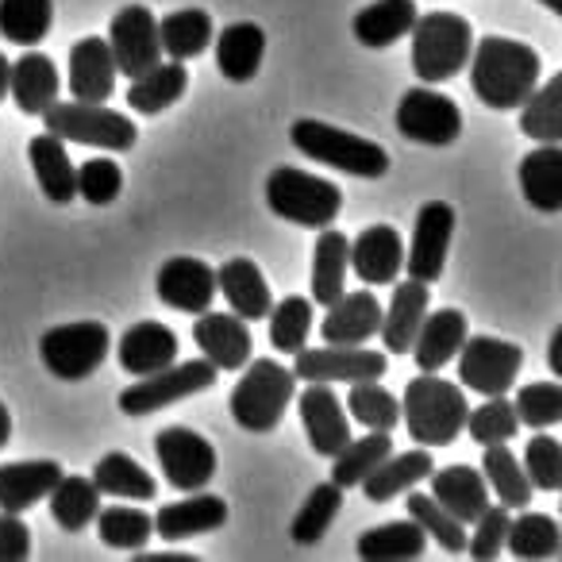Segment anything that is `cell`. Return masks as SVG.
<instances>
[{"instance_id": "obj_30", "label": "cell", "mask_w": 562, "mask_h": 562, "mask_svg": "<svg viewBox=\"0 0 562 562\" xmlns=\"http://www.w3.org/2000/svg\"><path fill=\"white\" fill-rule=\"evenodd\" d=\"M428 477H431V497H436L454 520L470 524L485 505H490V485H485L482 470L467 467V462L431 470Z\"/></svg>"}, {"instance_id": "obj_56", "label": "cell", "mask_w": 562, "mask_h": 562, "mask_svg": "<svg viewBox=\"0 0 562 562\" xmlns=\"http://www.w3.org/2000/svg\"><path fill=\"white\" fill-rule=\"evenodd\" d=\"M32 554V528L20 520V513L0 508V562H24Z\"/></svg>"}, {"instance_id": "obj_6", "label": "cell", "mask_w": 562, "mask_h": 562, "mask_svg": "<svg viewBox=\"0 0 562 562\" xmlns=\"http://www.w3.org/2000/svg\"><path fill=\"white\" fill-rule=\"evenodd\" d=\"M266 204L273 216L316 232V227L336 224V216L344 212V189L297 166H273L266 178Z\"/></svg>"}, {"instance_id": "obj_26", "label": "cell", "mask_w": 562, "mask_h": 562, "mask_svg": "<svg viewBox=\"0 0 562 562\" xmlns=\"http://www.w3.org/2000/svg\"><path fill=\"white\" fill-rule=\"evenodd\" d=\"M428 305H431V293L424 281H416V278L401 281L397 290H393L390 308H382V328H378L385 351L408 355L416 331H420V321L428 316Z\"/></svg>"}, {"instance_id": "obj_58", "label": "cell", "mask_w": 562, "mask_h": 562, "mask_svg": "<svg viewBox=\"0 0 562 562\" xmlns=\"http://www.w3.org/2000/svg\"><path fill=\"white\" fill-rule=\"evenodd\" d=\"M12 439V416H9V408H4V401H0V447L9 443Z\"/></svg>"}, {"instance_id": "obj_42", "label": "cell", "mask_w": 562, "mask_h": 562, "mask_svg": "<svg viewBox=\"0 0 562 562\" xmlns=\"http://www.w3.org/2000/svg\"><path fill=\"white\" fill-rule=\"evenodd\" d=\"M482 477L485 485H490V493H497V505L505 508H524L531 505V482L528 474H524L520 459H516L513 451H508L505 443H490L482 454Z\"/></svg>"}, {"instance_id": "obj_10", "label": "cell", "mask_w": 562, "mask_h": 562, "mask_svg": "<svg viewBox=\"0 0 562 562\" xmlns=\"http://www.w3.org/2000/svg\"><path fill=\"white\" fill-rule=\"evenodd\" d=\"M524 351L508 339L497 336H467L459 347V385L482 393V397H501L513 390L520 378Z\"/></svg>"}, {"instance_id": "obj_52", "label": "cell", "mask_w": 562, "mask_h": 562, "mask_svg": "<svg viewBox=\"0 0 562 562\" xmlns=\"http://www.w3.org/2000/svg\"><path fill=\"white\" fill-rule=\"evenodd\" d=\"M516 420L528 424L531 431H547L562 420V385L559 382H528L520 385L513 401Z\"/></svg>"}, {"instance_id": "obj_15", "label": "cell", "mask_w": 562, "mask_h": 562, "mask_svg": "<svg viewBox=\"0 0 562 562\" xmlns=\"http://www.w3.org/2000/svg\"><path fill=\"white\" fill-rule=\"evenodd\" d=\"M451 235H454V209L447 201H428L420 204L416 212V224H413V239H408V278L431 281L443 278L447 270V250H451Z\"/></svg>"}, {"instance_id": "obj_37", "label": "cell", "mask_w": 562, "mask_h": 562, "mask_svg": "<svg viewBox=\"0 0 562 562\" xmlns=\"http://www.w3.org/2000/svg\"><path fill=\"white\" fill-rule=\"evenodd\" d=\"M212 35H216V27L204 9H178L158 20V43H162V55H170L173 63L201 58L212 47Z\"/></svg>"}, {"instance_id": "obj_4", "label": "cell", "mask_w": 562, "mask_h": 562, "mask_svg": "<svg viewBox=\"0 0 562 562\" xmlns=\"http://www.w3.org/2000/svg\"><path fill=\"white\" fill-rule=\"evenodd\" d=\"M290 139L305 158L331 166V170H344L351 178L374 181L390 173V150L382 143L367 139V135L347 132V127L324 124V120H297L290 127Z\"/></svg>"}, {"instance_id": "obj_39", "label": "cell", "mask_w": 562, "mask_h": 562, "mask_svg": "<svg viewBox=\"0 0 562 562\" xmlns=\"http://www.w3.org/2000/svg\"><path fill=\"white\" fill-rule=\"evenodd\" d=\"M428 536L420 531V524L408 516V520H390L378 524V528L362 531L359 536V559L367 562H408L420 559Z\"/></svg>"}, {"instance_id": "obj_18", "label": "cell", "mask_w": 562, "mask_h": 562, "mask_svg": "<svg viewBox=\"0 0 562 562\" xmlns=\"http://www.w3.org/2000/svg\"><path fill=\"white\" fill-rule=\"evenodd\" d=\"M351 266L362 285H393L405 270V239L397 227L370 224L351 239Z\"/></svg>"}, {"instance_id": "obj_50", "label": "cell", "mask_w": 562, "mask_h": 562, "mask_svg": "<svg viewBox=\"0 0 562 562\" xmlns=\"http://www.w3.org/2000/svg\"><path fill=\"white\" fill-rule=\"evenodd\" d=\"M347 413L370 431H393L401 424V401L378 382H355L347 393Z\"/></svg>"}, {"instance_id": "obj_48", "label": "cell", "mask_w": 562, "mask_h": 562, "mask_svg": "<svg viewBox=\"0 0 562 562\" xmlns=\"http://www.w3.org/2000/svg\"><path fill=\"white\" fill-rule=\"evenodd\" d=\"M93 520H97V531H101V539L109 547H116V551H143V543L155 536V520H150V513H143V508H132V505L101 508Z\"/></svg>"}, {"instance_id": "obj_5", "label": "cell", "mask_w": 562, "mask_h": 562, "mask_svg": "<svg viewBox=\"0 0 562 562\" xmlns=\"http://www.w3.org/2000/svg\"><path fill=\"white\" fill-rule=\"evenodd\" d=\"M413 74L424 86H439L467 70L474 32L459 12H424L413 24Z\"/></svg>"}, {"instance_id": "obj_2", "label": "cell", "mask_w": 562, "mask_h": 562, "mask_svg": "<svg viewBox=\"0 0 562 562\" xmlns=\"http://www.w3.org/2000/svg\"><path fill=\"white\" fill-rule=\"evenodd\" d=\"M467 393L459 382H443L439 374H420L405 385L401 401V420H405L413 443L420 447H447L467 428Z\"/></svg>"}, {"instance_id": "obj_40", "label": "cell", "mask_w": 562, "mask_h": 562, "mask_svg": "<svg viewBox=\"0 0 562 562\" xmlns=\"http://www.w3.org/2000/svg\"><path fill=\"white\" fill-rule=\"evenodd\" d=\"M50 516L63 531H86L93 524V516L101 513V490L93 485V477L63 474L55 482V490L47 493Z\"/></svg>"}, {"instance_id": "obj_3", "label": "cell", "mask_w": 562, "mask_h": 562, "mask_svg": "<svg viewBox=\"0 0 562 562\" xmlns=\"http://www.w3.org/2000/svg\"><path fill=\"white\" fill-rule=\"evenodd\" d=\"M297 397V378L293 370H285L273 359H247L243 367V378L235 382L232 401H227V413L239 424L243 431H255V436H266L281 424L285 408Z\"/></svg>"}, {"instance_id": "obj_54", "label": "cell", "mask_w": 562, "mask_h": 562, "mask_svg": "<svg viewBox=\"0 0 562 562\" xmlns=\"http://www.w3.org/2000/svg\"><path fill=\"white\" fill-rule=\"evenodd\" d=\"M74 186H78V196L89 204H112L124 189V170H120L112 158H89L74 170Z\"/></svg>"}, {"instance_id": "obj_35", "label": "cell", "mask_w": 562, "mask_h": 562, "mask_svg": "<svg viewBox=\"0 0 562 562\" xmlns=\"http://www.w3.org/2000/svg\"><path fill=\"white\" fill-rule=\"evenodd\" d=\"M189 89V70L186 63H155L150 70H143L139 78H132L127 86V104H132L139 116H158L170 104H178Z\"/></svg>"}, {"instance_id": "obj_11", "label": "cell", "mask_w": 562, "mask_h": 562, "mask_svg": "<svg viewBox=\"0 0 562 562\" xmlns=\"http://www.w3.org/2000/svg\"><path fill=\"white\" fill-rule=\"evenodd\" d=\"M385 370H390L385 351H367V344H359V347L324 344L321 351H308V347H301L297 359H293V378H297V382H321V385L382 382Z\"/></svg>"}, {"instance_id": "obj_1", "label": "cell", "mask_w": 562, "mask_h": 562, "mask_svg": "<svg viewBox=\"0 0 562 562\" xmlns=\"http://www.w3.org/2000/svg\"><path fill=\"white\" fill-rule=\"evenodd\" d=\"M470 86H474L477 101L493 112L520 109L528 93L543 78V63L539 55L520 40H505V35H485L470 47Z\"/></svg>"}, {"instance_id": "obj_36", "label": "cell", "mask_w": 562, "mask_h": 562, "mask_svg": "<svg viewBox=\"0 0 562 562\" xmlns=\"http://www.w3.org/2000/svg\"><path fill=\"white\" fill-rule=\"evenodd\" d=\"M347 262H351V239L336 227H321L313 247V301L328 308L347 290Z\"/></svg>"}, {"instance_id": "obj_44", "label": "cell", "mask_w": 562, "mask_h": 562, "mask_svg": "<svg viewBox=\"0 0 562 562\" xmlns=\"http://www.w3.org/2000/svg\"><path fill=\"white\" fill-rule=\"evenodd\" d=\"M55 27V0H0V35L16 47H35Z\"/></svg>"}, {"instance_id": "obj_14", "label": "cell", "mask_w": 562, "mask_h": 562, "mask_svg": "<svg viewBox=\"0 0 562 562\" xmlns=\"http://www.w3.org/2000/svg\"><path fill=\"white\" fill-rule=\"evenodd\" d=\"M109 50H112V63H116V74H127V78H139L143 70L162 63L155 12H150L147 4H124V9L112 16Z\"/></svg>"}, {"instance_id": "obj_23", "label": "cell", "mask_w": 562, "mask_h": 562, "mask_svg": "<svg viewBox=\"0 0 562 562\" xmlns=\"http://www.w3.org/2000/svg\"><path fill=\"white\" fill-rule=\"evenodd\" d=\"M70 93L74 101L104 104L116 93V63H112L109 40L86 35L70 47Z\"/></svg>"}, {"instance_id": "obj_34", "label": "cell", "mask_w": 562, "mask_h": 562, "mask_svg": "<svg viewBox=\"0 0 562 562\" xmlns=\"http://www.w3.org/2000/svg\"><path fill=\"white\" fill-rule=\"evenodd\" d=\"M416 16H420L416 0H374V4H367V9L351 20V32L362 47L382 50V47H393L397 40H405V35L413 32Z\"/></svg>"}, {"instance_id": "obj_21", "label": "cell", "mask_w": 562, "mask_h": 562, "mask_svg": "<svg viewBox=\"0 0 562 562\" xmlns=\"http://www.w3.org/2000/svg\"><path fill=\"white\" fill-rule=\"evenodd\" d=\"M9 93L20 112L43 116L58 101V93H63V74H58L55 58L27 47L9 70Z\"/></svg>"}, {"instance_id": "obj_17", "label": "cell", "mask_w": 562, "mask_h": 562, "mask_svg": "<svg viewBox=\"0 0 562 562\" xmlns=\"http://www.w3.org/2000/svg\"><path fill=\"white\" fill-rule=\"evenodd\" d=\"M297 413L301 424H305L308 447L316 454H324V459H331L351 439V416H347L344 401H339V393L331 385L308 382V390L297 397Z\"/></svg>"}, {"instance_id": "obj_8", "label": "cell", "mask_w": 562, "mask_h": 562, "mask_svg": "<svg viewBox=\"0 0 562 562\" xmlns=\"http://www.w3.org/2000/svg\"><path fill=\"white\" fill-rule=\"evenodd\" d=\"M112 351V336L101 321H78L47 328L40 339V359L58 382H86L104 367Z\"/></svg>"}, {"instance_id": "obj_45", "label": "cell", "mask_w": 562, "mask_h": 562, "mask_svg": "<svg viewBox=\"0 0 562 562\" xmlns=\"http://www.w3.org/2000/svg\"><path fill=\"white\" fill-rule=\"evenodd\" d=\"M385 454H393L390 431H370V436H362V439H347V443L331 454V462H336V467H331V482H336L339 490H351L370 470H378V462H382Z\"/></svg>"}, {"instance_id": "obj_16", "label": "cell", "mask_w": 562, "mask_h": 562, "mask_svg": "<svg viewBox=\"0 0 562 562\" xmlns=\"http://www.w3.org/2000/svg\"><path fill=\"white\" fill-rule=\"evenodd\" d=\"M155 293L166 308L173 313H189V316H201L204 308H212L216 301V270L201 258H166L162 270L155 278Z\"/></svg>"}, {"instance_id": "obj_60", "label": "cell", "mask_w": 562, "mask_h": 562, "mask_svg": "<svg viewBox=\"0 0 562 562\" xmlns=\"http://www.w3.org/2000/svg\"><path fill=\"white\" fill-rule=\"evenodd\" d=\"M547 12H554V16H562V0H539Z\"/></svg>"}, {"instance_id": "obj_12", "label": "cell", "mask_w": 562, "mask_h": 562, "mask_svg": "<svg viewBox=\"0 0 562 562\" xmlns=\"http://www.w3.org/2000/svg\"><path fill=\"white\" fill-rule=\"evenodd\" d=\"M155 454L166 482L181 493H196L216 477V447L193 428H162L155 436Z\"/></svg>"}, {"instance_id": "obj_53", "label": "cell", "mask_w": 562, "mask_h": 562, "mask_svg": "<svg viewBox=\"0 0 562 562\" xmlns=\"http://www.w3.org/2000/svg\"><path fill=\"white\" fill-rule=\"evenodd\" d=\"M524 474H528L531 490L539 493H559L562 490V443L547 431H536L524 447Z\"/></svg>"}, {"instance_id": "obj_20", "label": "cell", "mask_w": 562, "mask_h": 562, "mask_svg": "<svg viewBox=\"0 0 562 562\" xmlns=\"http://www.w3.org/2000/svg\"><path fill=\"white\" fill-rule=\"evenodd\" d=\"M193 339L216 370H243L255 351L247 321L235 313H209L204 308L201 321L193 324Z\"/></svg>"}, {"instance_id": "obj_55", "label": "cell", "mask_w": 562, "mask_h": 562, "mask_svg": "<svg viewBox=\"0 0 562 562\" xmlns=\"http://www.w3.org/2000/svg\"><path fill=\"white\" fill-rule=\"evenodd\" d=\"M508 516H513V508L505 505H485L482 513L474 516V536H467V551L470 559L477 562H490L501 554V547H505V531H508Z\"/></svg>"}, {"instance_id": "obj_47", "label": "cell", "mask_w": 562, "mask_h": 562, "mask_svg": "<svg viewBox=\"0 0 562 562\" xmlns=\"http://www.w3.org/2000/svg\"><path fill=\"white\" fill-rule=\"evenodd\" d=\"M270 344L278 347V351H290V355H297L301 347L308 344V336H313V321H316V313H313V301L308 297H285V301H278V305H270Z\"/></svg>"}, {"instance_id": "obj_33", "label": "cell", "mask_w": 562, "mask_h": 562, "mask_svg": "<svg viewBox=\"0 0 562 562\" xmlns=\"http://www.w3.org/2000/svg\"><path fill=\"white\" fill-rule=\"evenodd\" d=\"M27 162H32L35 181H40L43 196H47L50 204H70L74 196H78V186H74V170H78V166L70 162L66 143L58 139V135H50V132L35 135V139L27 143Z\"/></svg>"}, {"instance_id": "obj_19", "label": "cell", "mask_w": 562, "mask_h": 562, "mask_svg": "<svg viewBox=\"0 0 562 562\" xmlns=\"http://www.w3.org/2000/svg\"><path fill=\"white\" fill-rule=\"evenodd\" d=\"M382 328V305L370 290H355V293H339L328 305L321 321V339L324 344H339V347H359L370 344Z\"/></svg>"}, {"instance_id": "obj_25", "label": "cell", "mask_w": 562, "mask_h": 562, "mask_svg": "<svg viewBox=\"0 0 562 562\" xmlns=\"http://www.w3.org/2000/svg\"><path fill=\"white\" fill-rule=\"evenodd\" d=\"M155 531L162 539H189V536H209V531L224 528L227 524V501L216 497V493H201L193 497L173 501V505H162L155 516Z\"/></svg>"}, {"instance_id": "obj_31", "label": "cell", "mask_w": 562, "mask_h": 562, "mask_svg": "<svg viewBox=\"0 0 562 562\" xmlns=\"http://www.w3.org/2000/svg\"><path fill=\"white\" fill-rule=\"evenodd\" d=\"M520 193L531 209L562 212V147L559 143H539L536 150L520 158Z\"/></svg>"}, {"instance_id": "obj_7", "label": "cell", "mask_w": 562, "mask_h": 562, "mask_svg": "<svg viewBox=\"0 0 562 562\" xmlns=\"http://www.w3.org/2000/svg\"><path fill=\"white\" fill-rule=\"evenodd\" d=\"M43 124L50 135H58L63 143H86V147H101V150H132L139 139V127L132 124V116L116 109H104L97 101H66V104H50L43 112Z\"/></svg>"}, {"instance_id": "obj_32", "label": "cell", "mask_w": 562, "mask_h": 562, "mask_svg": "<svg viewBox=\"0 0 562 562\" xmlns=\"http://www.w3.org/2000/svg\"><path fill=\"white\" fill-rule=\"evenodd\" d=\"M262 58H266V32L258 24H250V20L227 24L216 35V66L235 86L255 78L262 70Z\"/></svg>"}, {"instance_id": "obj_49", "label": "cell", "mask_w": 562, "mask_h": 562, "mask_svg": "<svg viewBox=\"0 0 562 562\" xmlns=\"http://www.w3.org/2000/svg\"><path fill=\"white\" fill-rule=\"evenodd\" d=\"M405 508H408V516L420 524L424 536L436 539L443 551H451V554L467 551V524L454 520V516L447 513V508L439 505L431 493H408V505Z\"/></svg>"}, {"instance_id": "obj_28", "label": "cell", "mask_w": 562, "mask_h": 562, "mask_svg": "<svg viewBox=\"0 0 562 562\" xmlns=\"http://www.w3.org/2000/svg\"><path fill=\"white\" fill-rule=\"evenodd\" d=\"M216 293H224L232 313L243 316V321H266V313L273 305L270 285H266L255 258H227L216 270Z\"/></svg>"}, {"instance_id": "obj_27", "label": "cell", "mask_w": 562, "mask_h": 562, "mask_svg": "<svg viewBox=\"0 0 562 562\" xmlns=\"http://www.w3.org/2000/svg\"><path fill=\"white\" fill-rule=\"evenodd\" d=\"M58 477H63V467L55 459L4 462L0 467V508L4 513H27L32 505L47 501Z\"/></svg>"}, {"instance_id": "obj_29", "label": "cell", "mask_w": 562, "mask_h": 562, "mask_svg": "<svg viewBox=\"0 0 562 562\" xmlns=\"http://www.w3.org/2000/svg\"><path fill=\"white\" fill-rule=\"evenodd\" d=\"M431 470H436L431 447H413V451H405V454H385V459L378 462V470H370L359 485L374 505H385V501L408 493L416 482H424Z\"/></svg>"}, {"instance_id": "obj_24", "label": "cell", "mask_w": 562, "mask_h": 562, "mask_svg": "<svg viewBox=\"0 0 562 562\" xmlns=\"http://www.w3.org/2000/svg\"><path fill=\"white\" fill-rule=\"evenodd\" d=\"M467 336H470L467 316H462L459 308H439V313H428L420 321V331H416L408 351H413L420 374H439V370L459 355Z\"/></svg>"}, {"instance_id": "obj_22", "label": "cell", "mask_w": 562, "mask_h": 562, "mask_svg": "<svg viewBox=\"0 0 562 562\" xmlns=\"http://www.w3.org/2000/svg\"><path fill=\"white\" fill-rule=\"evenodd\" d=\"M116 359L132 378H147L155 370H166L170 362H178V336L158 321H139L124 331Z\"/></svg>"}, {"instance_id": "obj_43", "label": "cell", "mask_w": 562, "mask_h": 562, "mask_svg": "<svg viewBox=\"0 0 562 562\" xmlns=\"http://www.w3.org/2000/svg\"><path fill=\"white\" fill-rule=\"evenodd\" d=\"M520 132L536 143H562V74L528 93L520 104Z\"/></svg>"}, {"instance_id": "obj_41", "label": "cell", "mask_w": 562, "mask_h": 562, "mask_svg": "<svg viewBox=\"0 0 562 562\" xmlns=\"http://www.w3.org/2000/svg\"><path fill=\"white\" fill-rule=\"evenodd\" d=\"M505 547L513 559H554L562 551V528L547 513H516L508 516Z\"/></svg>"}, {"instance_id": "obj_57", "label": "cell", "mask_w": 562, "mask_h": 562, "mask_svg": "<svg viewBox=\"0 0 562 562\" xmlns=\"http://www.w3.org/2000/svg\"><path fill=\"white\" fill-rule=\"evenodd\" d=\"M547 362H551V374L562 378V328L551 331V347H547Z\"/></svg>"}, {"instance_id": "obj_38", "label": "cell", "mask_w": 562, "mask_h": 562, "mask_svg": "<svg viewBox=\"0 0 562 562\" xmlns=\"http://www.w3.org/2000/svg\"><path fill=\"white\" fill-rule=\"evenodd\" d=\"M93 485L101 490V497H124V501H155L158 497L155 474H147V470L124 451H109L97 459Z\"/></svg>"}, {"instance_id": "obj_59", "label": "cell", "mask_w": 562, "mask_h": 562, "mask_svg": "<svg viewBox=\"0 0 562 562\" xmlns=\"http://www.w3.org/2000/svg\"><path fill=\"white\" fill-rule=\"evenodd\" d=\"M9 70H12V66H9V58L0 55V101H4V97H9Z\"/></svg>"}, {"instance_id": "obj_9", "label": "cell", "mask_w": 562, "mask_h": 562, "mask_svg": "<svg viewBox=\"0 0 562 562\" xmlns=\"http://www.w3.org/2000/svg\"><path fill=\"white\" fill-rule=\"evenodd\" d=\"M220 378V370L209 359H193V362H170L166 370L132 382L120 393V413L124 416H150L162 413L166 405H178V401L193 397V393L212 390Z\"/></svg>"}, {"instance_id": "obj_46", "label": "cell", "mask_w": 562, "mask_h": 562, "mask_svg": "<svg viewBox=\"0 0 562 562\" xmlns=\"http://www.w3.org/2000/svg\"><path fill=\"white\" fill-rule=\"evenodd\" d=\"M339 508H344V490H339L336 482H321V485H316V490L305 497V505L297 508V516H293L290 539H293L297 547L321 543V539L328 536L331 520L339 516Z\"/></svg>"}, {"instance_id": "obj_51", "label": "cell", "mask_w": 562, "mask_h": 562, "mask_svg": "<svg viewBox=\"0 0 562 562\" xmlns=\"http://www.w3.org/2000/svg\"><path fill=\"white\" fill-rule=\"evenodd\" d=\"M462 431H470V439H474V443H482V447L508 443V439L520 431V420H516L513 401H505V393H501V397H485L477 408H470L467 428H462Z\"/></svg>"}, {"instance_id": "obj_13", "label": "cell", "mask_w": 562, "mask_h": 562, "mask_svg": "<svg viewBox=\"0 0 562 562\" xmlns=\"http://www.w3.org/2000/svg\"><path fill=\"white\" fill-rule=\"evenodd\" d=\"M397 132L413 143H424V147H451L462 135V112L439 89H408L397 104Z\"/></svg>"}]
</instances>
